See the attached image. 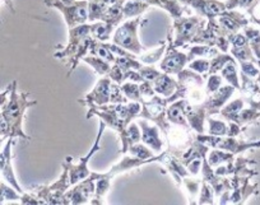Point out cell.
<instances>
[{
	"label": "cell",
	"instance_id": "6da1fadb",
	"mask_svg": "<svg viewBox=\"0 0 260 205\" xmlns=\"http://www.w3.org/2000/svg\"><path fill=\"white\" fill-rule=\"evenodd\" d=\"M29 93L18 92V84L14 81L11 84L8 99L0 109V135L4 138H19L23 141H31L23 130L24 114L29 107L35 106L36 101L28 99Z\"/></svg>",
	"mask_w": 260,
	"mask_h": 205
},
{
	"label": "cell",
	"instance_id": "7a4b0ae2",
	"mask_svg": "<svg viewBox=\"0 0 260 205\" xmlns=\"http://www.w3.org/2000/svg\"><path fill=\"white\" fill-rule=\"evenodd\" d=\"M86 117L97 116L106 124V126L111 127L119 135L121 146L125 143L126 138L127 125L136 119H138L142 110L141 102L129 101L127 104H107L104 106H89L87 107Z\"/></svg>",
	"mask_w": 260,
	"mask_h": 205
},
{
	"label": "cell",
	"instance_id": "3957f363",
	"mask_svg": "<svg viewBox=\"0 0 260 205\" xmlns=\"http://www.w3.org/2000/svg\"><path fill=\"white\" fill-rule=\"evenodd\" d=\"M94 39L91 33V23H83L69 28V39L67 46L57 50L54 54L55 59L67 62L68 65V77L74 73L79 61L89 54Z\"/></svg>",
	"mask_w": 260,
	"mask_h": 205
},
{
	"label": "cell",
	"instance_id": "277c9868",
	"mask_svg": "<svg viewBox=\"0 0 260 205\" xmlns=\"http://www.w3.org/2000/svg\"><path fill=\"white\" fill-rule=\"evenodd\" d=\"M206 23L207 19L199 14L189 17L181 16L179 18H175L172 29L169 31L172 45L177 49L190 45L195 35L206 26Z\"/></svg>",
	"mask_w": 260,
	"mask_h": 205
},
{
	"label": "cell",
	"instance_id": "5b68a950",
	"mask_svg": "<svg viewBox=\"0 0 260 205\" xmlns=\"http://www.w3.org/2000/svg\"><path fill=\"white\" fill-rule=\"evenodd\" d=\"M142 23L141 16L122 22L112 33V44L122 47L134 55H141L146 51L138 37V28Z\"/></svg>",
	"mask_w": 260,
	"mask_h": 205
},
{
	"label": "cell",
	"instance_id": "8992f818",
	"mask_svg": "<svg viewBox=\"0 0 260 205\" xmlns=\"http://www.w3.org/2000/svg\"><path fill=\"white\" fill-rule=\"evenodd\" d=\"M72 187L68 167L62 163V172L59 180L46 186L35 187L32 194L39 197L42 204H69L67 192Z\"/></svg>",
	"mask_w": 260,
	"mask_h": 205
},
{
	"label": "cell",
	"instance_id": "52a82bcc",
	"mask_svg": "<svg viewBox=\"0 0 260 205\" xmlns=\"http://www.w3.org/2000/svg\"><path fill=\"white\" fill-rule=\"evenodd\" d=\"M195 139L201 143L206 144L209 148L222 149V151L230 152L232 154H240L247 152L249 149L260 148V141L257 142H246L242 139H237V136H217L211 134H195Z\"/></svg>",
	"mask_w": 260,
	"mask_h": 205
},
{
	"label": "cell",
	"instance_id": "ba28073f",
	"mask_svg": "<svg viewBox=\"0 0 260 205\" xmlns=\"http://www.w3.org/2000/svg\"><path fill=\"white\" fill-rule=\"evenodd\" d=\"M50 8H55L62 14L68 28L88 22V0H74L72 3H64L61 0H45Z\"/></svg>",
	"mask_w": 260,
	"mask_h": 205
},
{
	"label": "cell",
	"instance_id": "9c48e42d",
	"mask_svg": "<svg viewBox=\"0 0 260 205\" xmlns=\"http://www.w3.org/2000/svg\"><path fill=\"white\" fill-rule=\"evenodd\" d=\"M105 127H106V124H105L104 121L100 122V130H99V134H97L96 136V141H94L93 143V147H92V149L89 151L88 154H86L84 157L79 158L78 163H73V158H72V157H67L65 161L62 162V163L68 167L69 169V179H71L72 185L78 184L79 181L87 179V177L91 175V171H89L88 168V163L89 161H91L92 157H93L97 152H100V149H101V138H102V135H104Z\"/></svg>",
	"mask_w": 260,
	"mask_h": 205
},
{
	"label": "cell",
	"instance_id": "30bf717a",
	"mask_svg": "<svg viewBox=\"0 0 260 205\" xmlns=\"http://www.w3.org/2000/svg\"><path fill=\"white\" fill-rule=\"evenodd\" d=\"M164 135L166 136V151L174 156L179 157V158L197 141L194 131L190 127L180 126V125L171 124V122H170L169 129L164 132Z\"/></svg>",
	"mask_w": 260,
	"mask_h": 205
},
{
	"label": "cell",
	"instance_id": "8fae6325",
	"mask_svg": "<svg viewBox=\"0 0 260 205\" xmlns=\"http://www.w3.org/2000/svg\"><path fill=\"white\" fill-rule=\"evenodd\" d=\"M187 64H189L187 54L180 51L177 47L172 45L171 36L169 32L167 33V47L164 59H161V62H159V71L171 74V76H177L184 67H186Z\"/></svg>",
	"mask_w": 260,
	"mask_h": 205
},
{
	"label": "cell",
	"instance_id": "7c38bea8",
	"mask_svg": "<svg viewBox=\"0 0 260 205\" xmlns=\"http://www.w3.org/2000/svg\"><path fill=\"white\" fill-rule=\"evenodd\" d=\"M94 189H96V177L94 172H91L87 179L82 180L78 184L72 185L71 189L68 190L67 197L69 204H87L93 197Z\"/></svg>",
	"mask_w": 260,
	"mask_h": 205
},
{
	"label": "cell",
	"instance_id": "4fadbf2b",
	"mask_svg": "<svg viewBox=\"0 0 260 205\" xmlns=\"http://www.w3.org/2000/svg\"><path fill=\"white\" fill-rule=\"evenodd\" d=\"M13 138H8L6 141V146L0 151V177L17 190L19 194H23V190L19 186L18 180L14 175L13 164H12V147H13Z\"/></svg>",
	"mask_w": 260,
	"mask_h": 205
},
{
	"label": "cell",
	"instance_id": "5bb4252c",
	"mask_svg": "<svg viewBox=\"0 0 260 205\" xmlns=\"http://www.w3.org/2000/svg\"><path fill=\"white\" fill-rule=\"evenodd\" d=\"M112 81L107 76L101 77L96 86L93 87L88 94L82 99H78V102L84 106H104V105L110 104V89H111Z\"/></svg>",
	"mask_w": 260,
	"mask_h": 205
},
{
	"label": "cell",
	"instance_id": "9a60e30c",
	"mask_svg": "<svg viewBox=\"0 0 260 205\" xmlns=\"http://www.w3.org/2000/svg\"><path fill=\"white\" fill-rule=\"evenodd\" d=\"M138 125L142 131V143L148 146L156 154L164 152L165 142L162 141L161 135H159V127L156 124H149L148 120L146 119H138Z\"/></svg>",
	"mask_w": 260,
	"mask_h": 205
},
{
	"label": "cell",
	"instance_id": "2e32d148",
	"mask_svg": "<svg viewBox=\"0 0 260 205\" xmlns=\"http://www.w3.org/2000/svg\"><path fill=\"white\" fill-rule=\"evenodd\" d=\"M235 92H236V88L231 84H227V86H222L218 91L214 92L211 96H207V98L203 102V106L208 117L219 114L222 107L229 102V99L234 96Z\"/></svg>",
	"mask_w": 260,
	"mask_h": 205
},
{
	"label": "cell",
	"instance_id": "e0dca14e",
	"mask_svg": "<svg viewBox=\"0 0 260 205\" xmlns=\"http://www.w3.org/2000/svg\"><path fill=\"white\" fill-rule=\"evenodd\" d=\"M185 115H186L187 124H189L190 129L195 132V134H206V122L208 119L206 109L202 104H189L186 102L185 105Z\"/></svg>",
	"mask_w": 260,
	"mask_h": 205
},
{
	"label": "cell",
	"instance_id": "ac0fdd59",
	"mask_svg": "<svg viewBox=\"0 0 260 205\" xmlns=\"http://www.w3.org/2000/svg\"><path fill=\"white\" fill-rule=\"evenodd\" d=\"M217 21L229 35L237 33L249 24V19L246 18V16L236 9H226L223 13L217 17Z\"/></svg>",
	"mask_w": 260,
	"mask_h": 205
},
{
	"label": "cell",
	"instance_id": "d6986e66",
	"mask_svg": "<svg viewBox=\"0 0 260 205\" xmlns=\"http://www.w3.org/2000/svg\"><path fill=\"white\" fill-rule=\"evenodd\" d=\"M189 8H192L197 14L204 17L206 19L217 18L219 14L226 11L224 2L219 0H191Z\"/></svg>",
	"mask_w": 260,
	"mask_h": 205
},
{
	"label": "cell",
	"instance_id": "ffe728a7",
	"mask_svg": "<svg viewBox=\"0 0 260 205\" xmlns=\"http://www.w3.org/2000/svg\"><path fill=\"white\" fill-rule=\"evenodd\" d=\"M148 163H151V162L143 161V159L137 158V157L132 156V154L125 153L124 158H122L121 161L117 162L116 164H114V166L110 168V171L104 172V176H106L107 179L112 180L115 176H117V175H121V174H125V172L132 171V169L139 168V167L144 166V164H148Z\"/></svg>",
	"mask_w": 260,
	"mask_h": 205
},
{
	"label": "cell",
	"instance_id": "44dd1931",
	"mask_svg": "<svg viewBox=\"0 0 260 205\" xmlns=\"http://www.w3.org/2000/svg\"><path fill=\"white\" fill-rule=\"evenodd\" d=\"M151 83L156 93L159 94L161 97H165V98L171 97L177 89V79H175L174 76H171V74L164 73V72H162L158 78H156Z\"/></svg>",
	"mask_w": 260,
	"mask_h": 205
},
{
	"label": "cell",
	"instance_id": "7402d4cb",
	"mask_svg": "<svg viewBox=\"0 0 260 205\" xmlns=\"http://www.w3.org/2000/svg\"><path fill=\"white\" fill-rule=\"evenodd\" d=\"M186 99H176L171 102L166 109V117L171 124L180 125V126L190 127L187 124L186 115H185V105Z\"/></svg>",
	"mask_w": 260,
	"mask_h": 205
},
{
	"label": "cell",
	"instance_id": "603a6c76",
	"mask_svg": "<svg viewBox=\"0 0 260 205\" xmlns=\"http://www.w3.org/2000/svg\"><path fill=\"white\" fill-rule=\"evenodd\" d=\"M202 182H203V180L194 176V175H187L181 180V184H180L179 187L186 192L189 204H198V196L199 191H201Z\"/></svg>",
	"mask_w": 260,
	"mask_h": 205
},
{
	"label": "cell",
	"instance_id": "cb8c5ba5",
	"mask_svg": "<svg viewBox=\"0 0 260 205\" xmlns=\"http://www.w3.org/2000/svg\"><path fill=\"white\" fill-rule=\"evenodd\" d=\"M209 147L206 146V144L201 143V142L195 141L184 153L180 156V159L181 162L184 163V166L189 164L190 162L194 161V159H198V158H204V157L208 154L209 152Z\"/></svg>",
	"mask_w": 260,
	"mask_h": 205
},
{
	"label": "cell",
	"instance_id": "d4e9b609",
	"mask_svg": "<svg viewBox=\"0 0 260 205\" xmlns=\"http://www.w3.org/2000/svg\"><path fill=\"white\" fill-rule=\"evenodd\" d=\"M149 7L151 6H149L148 3L142 2V0H125L124 4H122L124 21L142 16Z\"/></svg>",
	"mask_w": 260,
	"mask_h": 205
},
{
	"label": "cell",
	"instance_id": "484cf974",
	"mask_svg": "<svg viewBox=\"0 0 260 205\" xmlns=\"http://www.w3.org/2000/svg\"><path fill=\"white\" fill-rule=\"evenodd\" d=\"M82 61H84L87 65H89V66L94 71V73L100 77L109 76L110 71H111V65H112L111 62L106 61V60L101 59V57L96 56V55H92V54L86 55Z\"/></svg>",
	"mask_w": 260,
	"mask_h": 205
},
{
	"label": "cell",
	"instance_id": "4316f807",
	"mask_svg": "<svg viewBox=\"0 0 260 205\" xmlns=\"http://www.w3.org/2000/svg\"><path fill=\"white\" fill-rule=\"evenodd\" d=\"M206 158L207 161H208V163L211 164L213 168H216V167L221 166V164H226V163H230V162L235 161L236 156L230 153V152L222 151V149L211 148Z\"/></svg>",
	"mask_w": 260,
	"mask_h": 205
},
{
	"label": "cell",
	"instance_id": "83f0119b",
	"mask_svg": "<svg viewBox=\"0 0 260 205\" xmlns=\"http://www.w3.org/2000/svg\"><path fill=\"white\" fill-rule=\"evenodd\" d=\"M115 28L116 27L111 26V24L106 23L104 21H97L91 23V33L97 41H109L112 37Z\"/></svg>",
	"mask_w": 260,
	"mask_h": 205
},
{
	"label": "cell",
	"instance_id": "f1b7e54d",
	"mask_svg": "<svg viewBox=\"0 0 260 205\" xmlns=\"http://www.w3.org/2000/svg\"><path fill=\"white\" fill-rule=\"evenodd\" d=\"M219 52V50L217 47L208 46V45H199L195 44L191 45V46L187 49V59H189V62L194 59H198V57H213L214 55H217Z\"/></svg>",
	"mask_w": 260,
	"mask_h": 205
},
{
	"label": "cell",
	"instance_id": "f546056e",
	"mask_svg": "<svg viewBox=\"0 0 260 205\" xmlns=\"http://www.w3.org/2000/svg\"><path fill=\"white\" fill-rule=\"evenodd\" d=\"M110 4L106 0H88V22L93 23V22L101 21L104 18L105 13H106L107 8Z\"/></svg>",
	"mask_w": 260,
	"mask_h": 205
},
{
	"label": "cell",
	"instance_id": "4dcf8cb0",
	"mask_svg": "<svg viewBox=\"0 0 260 205\" xmlns=\"http://www.w3.org/2000/svg\"><path fill=\"white\" fill-rule=\"evenodd\" d=\"M221 76L222 78H223V81H226L227 83L231 84V86H234L235 88L240 91V88H241V83H240L236 61L227 62V64L223 66V69L221 71Z\"/></svg>",
	"mask_w": 260,
	"mask_h": 205
},
{
	"label": "cell",
	"instance_id": "1f68e13d",
	"mask_svg": "<svg viewBox=\"0 0 260 205\" xmlns=\"http://www.w3.org/2000/svg\"><path fill=\"white\" fill-rule=\"evenodd\" d=\"M167 47V40L166 41L162 42L158 47L153 50H149V51H144L143 54L139 55V61L142 64H147V65H154L162 59V56L165 55V51H166Z\"/></svg>",
	"mask_w": 260,
	"mask_h": 205
},
{
	"label": "cell",
	"instance_id": "d6a6232c",
	"mask_svg": "<svg viewBox=\"0 0 260 205\" xmlns=\"http://www.w3.org/2000/svg\"><path fill=\"white\" fill-rule=\"evenodd\" d=\"M245 101L244 98H237L234 99L231 102H227L223 107L221 109L218 115H221L222 119L226 120V121H234V119L236 117V115L244 109Z\"/></svg>",
	"mask_w": 260,
	"mask_h": 205
},
{
	"label": "cell",
	"instance_id": "836d02e7",
	"mask_svg": "<svg viewBox=\"0 0 260 205\" xmlns=\"http://www.w3.org/2000/svg\"><path fill=\"white\" fill-rule=\"evenodd\" d=\"M230 61H236L234 56L229 52H221L219 51L218 54L214 55L213 57H211V65H209V71H208V76L209 74H217L223 69L224 65Z\"/></svg>",
	"mask_w": 260,
	"mask_h": 205
},
{
	"label": "cell",
	"instance_id": "e575fe53",
	"mask_svg": "<svg viewBox=\"0 0 260 205\" xmlns=\"http://www.w3.org/2000/svg\"><path fill=\"white\" fill-rule=\"evenodd\" d=\"M244 35L249 40V45L254 52L255 57L260 59V29L247 24L246 27H244Z\"/></svg>",
	"mask_w": 260,
	"mask_h": 205
},
{
	"label": "cell",
	"instance_id": "d590c367",
	"mask_svg": "<svg viewBox=\"0 0 260 205\" xmlns=\"http://www.w3.org/2000/svg\"><path fill=\"white\" fill-rule=\"evenodd\" d=\"M207 124H208V134L217 135V136H224L229 134V122L226 120H216L212 116L207 119Z\"/></svg>",
	"mask_w": 260,
	"mask_h": 205
},
{
	"label": "cell",
	"instance_id": "8d00e7d4",
	"mask_svg": "<svg viewBox=\"0 0 260 205\" xmlns=\"http://www.w3.org/2000/svg\"><path fill=\"white\" fill-rule=\"evenodd\" d=\"M230 52L232 56L237 60V61H256L254 52H252L250 45H245V46H231L230 47Z\"/></svg>",
	"mask_w": 260,
	"mask_h": 205
},
{
	"label": "cell",
	"instance_id": "74e56055",
	"mask_svg": "<svg viewBox=\"0 0 260 205\" xmlns=\"http://www.w3.org/2000/svg\"><path fill=\"white\" fill-rule=\"evenodd\" d=\"M22 194H19L14 187L7 184L6 181H0V204L4 201H21Z\"/></svg>",
	"mask_w": 260,
	"mask_h": 205
},
{
	"label": "cell",
	"instance_id": "f35d334b",
	"mask_svg": "<svg viewBox=\"0 0 260 205\" xmlns=\"http://www.w3.org/2000/svg\"><path fill=\"white\" fill-rule=\"evenodd\" d=\"M121 89L124 92L125 97H126L129 101H136L141 102V89H139V83L136 82H124L121 84Z\"/></svg>",
	"mask_w": 260,
	"mask_h": 205
},
{
	"label": "cell",
	"instance_id": "ab89813d",
	"mask_svg": "<svg viewBox=\"0 0 260 205\" xmlns=\"http://www.w3.org/2000/svg\"><path fill=\"white\" fill-rule=\"evenodd\" d=\"M209 65H211V59L208 57H198V59H194L186 65V67L191 69V71L197 72V73L202 74V76H208Z\"/></svg>",
	"mask_w": 260,
	"mask_h": 205
},
{
	"label": "cell",
	"instance_id": "60d3db41",
	"mask_svg": "<svg viewBox=\"0 0 260 205\" xmlns=\"http://www.w3.org/2000/svg\"><path fill=\"white\" fill-rule=\"evenodd\" d=\"M115 64H117L119 66H121L125 71H139L142 64L139 61V57H127V56H116L115 59Z\"/></svg>",
	"mask_w": 260,
	"mask_h": 205
},
{
	"label": "cell",
	"instance_id": "b9f144b4",
	"mask_svg": "<svg viewBox=\"0 0 260 205\" xmlns=\"http://www.w3.org/2000/svg\"><path fill=\"white\" fill-rule=\"evenodd\" d=\"M216 195H214L213 189L208 182H202L201 191H199L198 196V204H216Z\"/></svg>",
	"mask_w": 260,
	"mask_h": 205
},
{
	"label": "cell",
	"instance_id": "7bdbcfd3",
	"mask_svg": "<svg viewBox=\"0 0 260 205\" xmlns=\"http://www.w3.org/2000/svg\"><path fill=\"white\" fill-rule=\"evenodd\" d=\"M222 82H223V78H222L221 74H209L207 76L206 81V94L207 96H211L214 92L218 91L222 87Z\"/></svg>",
	"mask_w": 260,
	"mask_h": 205
},
{
	"label": "cell",
	"instance_id": "ee69618b",
	"mask_svg": "<svg viewBox=\"0 0 260 205\" xmlns=\"http://www.w3.org/2000/svg\"><path fill=\"white\" fill-rule=\"evenodd\" d=\"M127 102L129 99L125 97L121 86L112 82L111 89H110V104H127Z\"/></svg>",
	"mask_w": 260,
	"mask_h": 205
},
{
	"label": "cell",
	"instance_id": "f6af8a7d",
	"mask_svg": "<svg viewBox=\"0 0 260 205\" xmlns=\"http://www.w3.org/2000/svg\"><path fill=\"white\" fill-rule=\"evenodd\" d=\"M139 74L143 77L144 81H148V82H153L154 79L158 78L161 76L162 71H158L157 67H154V65H147L143 64L139 69Z\"/></svg>",
	"mask_w": 260,
	"mask_h": 205
},
{
	"label": "cell",
	"instance_id": "bcb514c9",
	"mask_svg": "<svg viewBox=\"0 0 260 205\" xmlns=\"http://www.w3.org/2000/svg\"><path fill=\"white\" fill-rule=\"evenodd\" d=\"M240 67H241V73L250 78L255 79L260 73V69L254 61H240Z\"/></svg>",
	"mask_w": 260,
	"mask_h": 205
},
{
	"label": "cell",
	"instance_id": "7dc6e473",
	"mask_svg": "<svg viewBox=\"0 0 260 205\" xmlns=\"http://www.w3.org/2000/svg\"><path fill=\"white\" fill-rule=\"evenodd\" d=\"M246 12L250 16V21H251L252 23L259 24L260 26V0L259 2H256L251 8L247 9Z\"/></svg>",
	"mask_w": 260,
	"mask_h": 205
},
{
	"label": "cell",
	"instance_id": "c3c4849f",
	"mask_svg": "<svg viewBox=\"0 0 260 205\" xmlns=\"http://www.w3.org/2000/svg\"><path fill=\"white\" fill-rule=\"evenodd\" d=\"M202 166H203V158H198L194 159V161L190 162L189 164H186V169L194 176H198L202 171Z\"/></svg>",
	"mask_w": 260,
	"mask_h": 205
},
{
	"label": "cell",
	"instance_id": "681fc988",
	"mask_svg": "<svg viewBox=\"0 0 260 205\" xmlns=\"http://www.w3.org/2000/svg\"><path fill=\"white\" fill-rule=\"evenodd\" d=\"M255 64H256V66L260 69V59H256V61H255Z\"/></svg>",
	"mask_w": 260,
	"mask_h": 205
},
{
	"label": "cell",
	"instance_id": "f907efd6",
	"mask_svg": "<svg viewBox=\"0 0 260 205\" xmlns=\"http://www.w3.org/2000/svg\"><path fill=\"white\" fill-rule=\"evenodd\" d=\"M61 2H64V3H72L74 0H61Z\"/></svg>",
	"mask_w": 260,
	"mask_h": 205
}]
</instances>
